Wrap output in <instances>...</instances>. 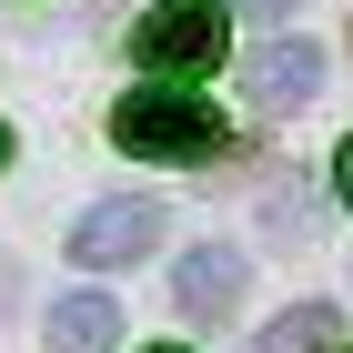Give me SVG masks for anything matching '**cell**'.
Wrapping results in <instances>:
<instances>
[{"label": "cell", "instance_id": "6da1fadb", "mask_svg": "<svg viewBox=\"0 0 353 353\" xmlns=\"http://www.w3.org/2000/svg\"><path fill=\"white\" fill-rule=\"evenodd\" d=\"M111 141H121L132 162H192V152H212V141H222V111L192 101V91H121Z\"/></svg>", "mask_w": 353, "mask_h": 353}, {"label": "cell", "instance_id": "7a4b0ae2", "mask_svg": "<svg viewBox=\"0 0 353 353\" xmlns=\"http://www.w3.org/2000/svg\"><path fill=\"white\" fill-rule=\"evenodd\" d=\"M132 51L152 71H172V81H192V71H212L232 51V21H222V0H152L141 30H132Z\"/></svg>", "mask_w": 353, "mask_h": 353}, {"label": "cell", "instance_id": "3957f363", "mask_svg": "<svg viewBox=\"0 0 353 353\" xmlns=\"http://www.w3.org/2000/svg\"><path fill=\"white\" fill-rule=\"evenodd\" d=\"M152 243H162V202H101V212H81V232H71V252H81L91 272L141 263Z\"/></svg>", "mask_w": 353, "mask_h": 353}, {"label": "cell", "instance_id": "277c9868", "mask_svg": "<svg viewBox=\"0 0 353 353\" xmlns=\"http://www.w3.org/2000/svg\"><path fill=\"white\" fill-rule=\"evenodd\" d=\"M243 91H252L263 111H293V101H313V91H323V51H313L303 30H283V41H263V51L243 61Z\"/></svg>", "mask_w": 353, "mask_h": 353}, {"label": "cell", "instance_id": "5b68a950", "mask_svg": "<svg viewBox=\"0 0 353 353\" xmlns=\"http://www.w3.org/2000/svg\"><path fill=\"white\" fill-rule=\"evenodd\" d=\"M172 303H182L192 323H232V303H243V252L232 243H192L182 272H172Z\"/></svg>", "mask_w": 353, "mask_h": 353}, {"label": "cell", "instance_id": "8992f818", "mask_svg": "<svg viewBox=\"0 0 353 353\" xmlns=\"http://www.w3.org/2000/svg\"><path fill=\"white\" fill-rule=\"evenodd\" d=\"M51 353H121V313H111V293L51 303Z\"/></svg>", "mask_w": 353, "mask_h": 353}, {"label": "cell", "instance_id": "52a82bcc", "mask_svg": "<svg viewBox=\"0 0 353 353\" xmlns=\"http://www.w3.org/2000/svg\"><path fill=\"white\" fill-rule=\"evenodd\" d=\"M252 353H333V313L323 303H293V313H272L252 333Z\"/></svg>", "mask_w": 353, "mask_h": 353}, {"label": "cell", "instance_id": "ba28073f", "mask_svg": "<svg viewBox=\"0 0 353 353\" xmlns=\"http://www.w3.org/2000/svg\"><path fill=\"white\" fill-rule=\"evenodd\" d=\"M313 222H323V212H313L303 192H272V202H263V232H272V243H313Z\"/></svg>", "mask_w": 353, "mask_h": 353}, {"label": "cell", "instance_id": "9c48e42d", "mask_svg": "<svg viewBox=\"0 0 353 353\" xmlns=\"http://www.w3.org/2000/svg\"><path fill=\"white\" fill-rule=\"evenodd\" d=\"M333 192H343V202H353V141H343V152H333Z\"/></svg>", "mask_w": 353, "mask_h": 353}, {"label": "cell", "instance_id": "30bf717a", "mask_svg": "<svg viewBox=\"0 0 353 353\" xmlns=\"http://www.w3.org/2000/svg\"><path fill=\"white\" fill-rule=\"evenodd\" d=\"M243 10H252V21H293V0H243Z\"/></svg>", "mask_w": 353, "mask_h": 353}, {"label": "cell", "instance_id": "8fae6325", "mask_svg": "<svg viewBox=\"0 0 353 353\" xmlns=\"http://www.w3.org/2000/svg\"><path fill=\"white\" fill-rule=\"evenodd\" d=\"M0 162H10V132H0Z\"/></svg>", "mask_w": 353, "mask_h": 353}]
</instances>
